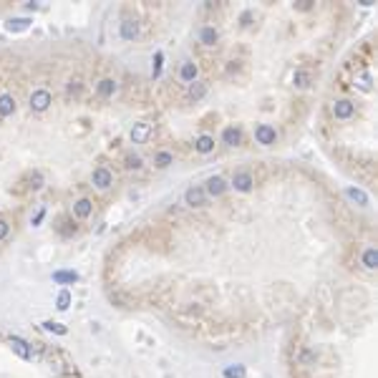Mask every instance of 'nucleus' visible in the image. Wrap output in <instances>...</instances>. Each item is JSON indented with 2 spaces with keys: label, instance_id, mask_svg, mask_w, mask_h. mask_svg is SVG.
I'll use <instances>...</instances> for the list:
<instances>
[{
  "label": "nucleus",
  "instance_id": "b1692460",
  "mask_svg": "<svg viewBox=\"0 0 378 378\" xmlns=\"http://www.w3.org/2000/svg\"><path fill=\"white\" fill-rule=\"evenodd\" d=\"M205 93H207V86H205V83H200V81H195L192 86H189V96H192L195 101H200Z\"/></svg>",
  "mask_w": 378,
  "mask_h": 378
},
{
  "label": "nucleus",
  "instance_id": "20e7f679",
  "mask_svg": "<svg viewBox=\"0 0 378 378\" xmlns=\"http://www.w3.org/2000/svg\"><path fill=\"white\" fill-rule=\"evenodd\" d=\"M91 179H93V184H96L99 189H109V186L114 184V174H111L106 166H96Z\"/></svg>",
  "mask_w": 378,
  "mask_h": 378
},
{
  "label": "nucleus",
  "instance_id": "dca6fc26",
  "mask_svg": "<svg viewBox=\"0 0 378 378\" xmlns=\"http://www.w3.org/2000/svg\"><path fill=\"white\" fill-rule=\"evenodd\" d=\"M222 141H225L227 146H237V144L242 141V134H240V129H235V126H227V129L222 131Z\"/></svg>",
  "mask_w": 378,
  "mask_h": 378
},
{
  "label": "nucleus",
  "instance_id": "2eb2a0df",
  "mask_svg": "<svg viewBox=\"0 0 378 378\" xmlns=\"http://www.w3.org/2000/svg\"><path fill=\"white\" fill-rule=\"evenodd\" d=\"M96 91H99V96H101V99H109V96H114V93H116V81H114V78H104V81H99Z\"/></svg>",
  "mask_w": 378,
  "mask_h": 378
},
{
  "label": "nucleus",
  "instance_id": "f704fd0d",
  "mask_svg": "<svg viewBox=\"0 0 378 378\" xmlns=\"http://www.w3.org/2000/svg\"><path fill=\"white\" fill-rule=\"evenodd\" d=\"M298 8H300V11H310V0H300Z\"/></svg>",
  "mask_w": 378,
  "mask_h": 378
},
{
  "label": "nucleus",
  "instance_id": "f3484780",
  "mask_svg": "<svg viewBox=\"0 0 378 378\" xmlns=\"http://www.w3.org/2000/svg\"><path fill=\"white\" fill-rule=\"evenodd\" d=\"M200 41H202L205 46H215V43L220 41V33H217V28H212V26L202 28V33H200Z\"/></svg>",
  "mask_w": 378,
  "mask_h": 378
},
{
  "label": "nucleus",
  "instance_id": "473e14b6",
  "mask_svg": "<svg viewBox=\"0 0 378 378\" xmlns=\"http://www.w3.org/2000/svg\"><path fill=\"white\" fill-rule=\"evenodd\" d=\"M43 217H46V210H38V215L31 220V225H33V227H38V225L43 222Z\"/></svg>",
  "mask_w": 378,
  "mask_h": 378
},
{
  "label": "nucleus",
  "instance_id": "1a4fd4ad",
  "mask_svg": "<svg viewBox=\"0 0 378 378\" xmlns=\"http://www.w3.org/2000/svg\"><path fill=\"white\" fill-rule=\"evenodd\" d=\"M149 136H151V126L149 124H144V121L134 124V129H131V141L134 144H144Z\"/></svg>",
  "mask_w": 378,
  "mask_h": 378
},
{
  "label": "nucleus",
  "instance_id": "39448f33",
  "mask_svg": "<svg viewBox=\"0 0 378 378\" xmlns=\"http://www.w3.org/2000/svg\"><path fill=\"white\" fill-rule=\"evenodd\" d=\"M11 345H13V353H16L18 358H23V360H31V358H33V348H31V343H26L23 338L13 335V338H11Z\"/></svg>",
  "mask_w": 378,
  "mask_h": 378
},
{
  "label": "nucleus",
  "instance_id": "0eeeda50",
  "mask_svg": "<svg viewBox=\"0 0 378 378\" xmlns=\"http://www.w3.org/2000/svg\"><path fill=\"white\" fill-rule=\"evenodd\" d=\"M353 114H355V104H350V101H345V99L333 104V116H335V119H350Z\"/></svg>",
  "mask_w": 378,
  "mask_h": 378
},
{
  "label": "nucleus",
  "instance_id": "f257e3e1",
  "mask_svg": "<svg viewBox=\"0 0 378 378\" xmlns=\"http://www.w3.org/2000/svg\"><path fill=\"white\" fill-rule=\"evenodd\" d=\"M53 104V96H51V91H46V88H36L33 93H31V109L33 111H48V106Z\"/></svg>",
  "mask_w": 378,
  "mask_h": 378
},
{
  "label": "nucleus",
  "instance_id": "9b49d317",
  "mask_svg": "<svg viewBox=\"0 0 378 378\" xmlns=\"http://www.w3.org/2000/svg\"><path fill=\"white\" fill-rule=\"evenodd\" d=\"M91 212H93V202L91 200H78L76 205H73V215L78 217V220H86V217H91Z\"/></svg>",
  "mask_w": 378,
  "mask_h": 378
},
{
  "label": "nucleus",
  "instance_id": "72a5a7b5",
  "mask_svg": "<svg viewBox=\"0 0 378 378\" xmlns=\"http://www.w3.org/2000/svg\"><path fill=\"white\" fill-rule=\"evenodd\" d=\"M78 88H81V83H78V81H71V83H68V91H71V93H76Z\"/></svg>",
  "mask_w": 378,
  "mask_h": 378
},
{
  "label": "nucleus",
  "instance_id": "c85d7f7f",
  "mask_svg": "<svg viewBox=\"0 0 378 378\" xmlns=\"http://www.w3.org/2000/svg\"><path fill=\"white\" fill-rule=\"evenodd\" d=\"M355 83H358V88H360V91H370V73H363Z\"/></svg>",
  "mask_w": 378,
  "mask_h": 378
},
{
  "label": "nucleus",
  "instance_id": "a878e982",
  "mask_svg": "<svg viewBox=\"0 0 378 378\" xmlns=\"http://www.w3.org/2000/svg\"><path fill=\"white\" fill-rule=\"evenodd\" d=\"M68 305H71V293H68V290H61V293H58V300H56V308H58V310H68Z\"/></svg>",
  "mask_w": 378,
  "mask_h": 378
},
{
  "label": "nucleus",
  "instance_id": "aec40b11",
  "mask_svg": "<svg viewBox=\"0 0 378 378\" xmlns=\"http://www.w3.org/2000/svg\"><path fill=\"white\" fill-rule=\"evenodd\" d=\"M28 26H31V18H13V21L6 23V28H8L11 33H21V31H26Z\"/></svg>",
  "mask_w": 378,
  "mask_h": 378
},
{
  "label": "nucleus",
  "instance_id": "6ab92c4d",
  "mask_svg": "<svg viewBox=\"0 0 378 378\" xmlns=\"http://www.w3.org/2000/svg\"><path fill=\"white\" fill-rule=\"evenodd\" d=\"M179 76H181V81H186V83H195V78H197V66L186 61V63L181 66V71H179Z\"/></svg>",
  "mask_w": 378,
  "mask_h": 378
},
{
  "label": "nucleus",
  "instance_id": "bb28decb",
  "mask_svg": "<svg viewBox=\"0 0 378 378\" xmlns=\"http://www.w3.org/2000/svg\"><path fill=\"white\" fill-rule=\"evenodd\" d=\"M171 161H174V156H171L169 151H159V154H156V166H161V169H166V166H169Z\"/></svg>",
  "mask_w": 378,
  "mask_h": 378
},
{
  "label": "nucleus",
  "instance_id": "2f4dec72",
  "mask_svg": "<svg viewBox=\"0 0 378 378\" xmlns=\"http://www.w3.org/2000/svg\"><path fill=\"white\" fill-rule=\"evenodd\" d=\"M8 232H11V225H8L6 220H0V240H6Z\"/></svg>",
  "mask_w": 378,
  "mask_h": 378
},
{
  "label": "nucleus",
  "instance_id": "412c9836",
  "mask_svg": "<svg viewBox=\"0 0 378 378\" xmlns=\"http://www.w3.org/2000/svg\"><path fill=\"white\" fill-rule=\"evenodd\" d=\"M195 146H197V151H200V154H210V151L215 149V139L205 134V136H200V139H197V144H195Z\"/></svg>",
  "mask_w": 378,
  "mask_h": 378
},
{
  "label": "nucleus",
  "instance_id": "a211bd4d",
  "mask_svg": "<svg viewBox=\"0 0 378 378\" xmlns=\"http://www.w3.org/2000/svg\"><path fill=\"white\" fill-rule=\"evenodd\" d=\"M310 81H313L310 71H303V68H300V71H295V73H293V83H295L298 88H308V86H310Z\"/></svg>",
  "mask_w": 378,
  "mask_h": 378
},
{
  "label": "nucleus",
  "instance_id": "7c9ffc66",
  "mask_svg": "<svg viewBox=\"0 0 378 378\" xmlns=\"http://www.w3.org/2000/svg\"><path fill=\"white\" fill-rule=\"evenodd\" d=\"M28 181H31V184H28V186H31V189H41V186H43V176H41V174H38V171H33V174H31V179H28Z\"/></svg>",
  "mask_w": 378,
  "mask_h": 378
},
{
  "label": "nucleus",
  "instance_id": "ddd939ff",
  "mask_svg": "<svg viewBox=\"0 0 378 378\" xmlns=\"http://www.w3.org/2000/svg\"><path fill=\"white\" fill-rule=\"evenodd\" d=\"M136 36H139V23L131 21V18H126V21L121 23V38H124V41H134Z\"/></svg>",
  "mask_w": 378,
  "mask_h": 378
},
{
  "label": "nucleus",
  "instance_id": "5701e85b",
  "mask_svg": "<svg viewBox=\"0 0 378 378\" xmlns=\"http://www.w3.org/2000/svg\"><path fill=\"white\" fill-rule=\"evenodd\" d=\"M245 375H247L245 365H227L225 368V378H245Z\"/></svg>",
  "mask_w": 378,
  "mask_h": 378
},
{
  "label": "nucleus",
  "instance_id": "6e6552de",
  "mask_svg": "<svg viewBox=\"0 0 378 378\" xmlns=\"http://www.w3.org/2000/svg\"><path fill=\"white\" fill-rule=\"evenodd\" d=\"M225 189H227V181H225L222 176H210V179H207V186H205V192L212 195V197H220V195H225Z\"/></svg>",
  "mask_w": 378,
  "mask_h": 378
},
{
  "label": "nucleus",
  "instance_id": "4be33fe9",
  "mask_svg": "<svg viewBox=\"0 0 378 378\" xmlns=\"http://www.w3.org/2000/svg\"><path fill=\"white\" fill-rule=\"evenodd\" d=\"M363 265H365L368 270H375V265H378V250H375V247H368V250L363 252Z\"/></svg>",
  "mask_w": 378,
  "mask_h": 378
},
{
  "label": "nucleus",
  "instance_id": "7ed1b4c3",
  "mask_svg": "<svg viewBox=\"0 0 378 378\" xmlns=\"http://www.w3.org/2000/svg\"><path fill=\"white\" fill-rule=\"evenodd\" d=\"M255 139H257V144H262V146H270V144H275L277 134H275V129H272L270 124H260V126L255 129Z\"/></svg>",
  "mask_w": 378,
  "mask_h": 378
},
{
  "label": "nucleus",
  "instance_id": "393cba45",
  "mask_svg": "<svg viewBox=\"0 0 378 378\" xmlns=\"http://www.w3.org/2000/svg\"><path fill=\"white\" fill-rule=\"evenodd\" d=\"M43 328H46L48 333H56V335H66V333H68V328H66V325L53 323V320H46V323H43Z\"/></svg>",
  "mask_w": 378,
  "mask_h": 378
},
{
  "label": "nucleus",
  "instance_id": "f8f14e48",
  "mask_svg": "<svg viewBox=\"0 0 378 378\" xmlns=\"http://www.w3.org/2000/svg\"><path fill=\"white\" fill-rule=\"evenodd\" d=\"M345 197H348L350 202H355L358 207H365V205H368V195L363 192V189H358V186H348V189H345Z\"/></svg>",
  "mask_w": 378,
  "mask_h": 378
},
{
  "label": "nucleus",
  "instance_id": "cd10ccee",
  "mask_svg": "<svg viewBox=\"0 0 378 378\" xmlns=\"http://www.w3.org/2000/svg\"><path fill=\"white\" fill-rule=\"evenodd\" d=\"M161 61H164V53L156 51V56H154V78H159V73H161Z\"/></svg>",
  "mask_w": 378,
  "mask_h": 378
},
{
  "label": "nucleus",
  "instance_id": "423d86ee",
  "mask_svg": "<svg viewBox=\"0 0 378 378\" xmlns=\"http://www.w3.org/2000/svg\"><path fill=\"white\" fill-rule=\"evenodd\" d=\"M252 184H255V179H252L250 171H237V174L232 176V186L237 189V192H250Z\"/></svg>",
  "mask_w": 378,
  "mask_h": 378
},
{
  "label": "nucleus",
  "instance_id": "c756f323",
  "mask_svg": "<svg viewBox=\"0 0 378 378\" xmlns=\"http://www.w3.org/2000/svg\"><path fill=\"white\" fill-rule=\"evenodd\" d=\"M126 166H129V169H141V156L129 154V156H126Z\"/></svg>",
  "mask_w": 378,
  "mask_h": 378
},
{
  "label": "nucleus",
  "instance_id": "9d476101",
  "mask_svg": "<svg viewBox=\"0 0 378 378\" xmlns=\"http://www.w3.org/2000/svg\"><path fill=\"white\" fill-rule=\"evenodd\" d=\"M53 282H58V285H73V282H78V272L76 270H56L53 272Z\"/></svg>",
  "mask_w": 378,
  "mask_h": 378
},
{
  "label": "nucleus",
  "instance_id": "f03ea898",
  "mask_svg": "<svg viewBox=\"0 0 378 378\" xmlns=\"http://www.w3.org/2000/svg\"><path fill=\"white\" fill-rule=\"evenodd\" d=\"M184 202L189 207H202L207 202V192H205L202 186H189L186 192H184Z\"/></svg>",
  "mask_w": 378,
  "mask_h": 378
},
{
  "label": "nucleus",
  "instance_id": "4468645a",
  "mask_svg": "<svg viewBox=\"0 0 378 378\" xmlns=\"http://www.w3.org/2000/svg\"><path fill=\"white\" fill-rule=\"evenodd\" d=\"M16 114V99L11 93H0V116H13Z\"/></svg>",
  "mask_w": 378,
  "mask_h": 378
}]
</instances>
